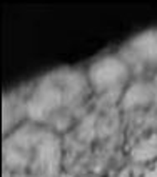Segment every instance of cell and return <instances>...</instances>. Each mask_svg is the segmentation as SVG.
I'll return each instance as SVG.
<instances>
[{
	"label": "cell",
	"instance_id": "6da1fadb",
	"mask_svg": "<svg viewBox=\"0 0 157 177\" xmlns=\"http://www.w3.org/2000/svg\"><path fill=\"white\" fill-rule=\"evenodd\" d=\"M107 177H157V159L147 164H134L116 169Z\"/></svg>",
	"mask_w": 157,
	"mask_h": 177
},
{
	"label": "cell",
	"instance_id": "7a4b0ae2",
	"mask_svg": "<svg viewBox=\"0 0 157 177\" xmlns=\"http://www.w3.org/2000/svg\"><path fill=\"white\" fill-rule=\"evenodd\" d=\"M34 147H35V145H34ZM34 147H32V145H25V147L22 145V149L27 152V156H32V150H34ZM24 160H27V162H28V167H27V169H30V160H32V164L35 165L39 160H40V162H44V157H34V159H32V157H24Z\"/></svg>",
	"mask_w": 157,
	"mask_h": 177
}]
</instances>
